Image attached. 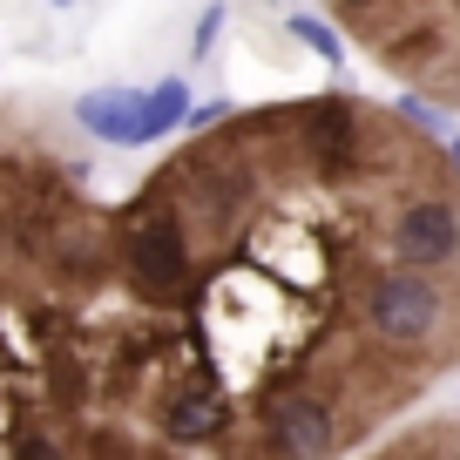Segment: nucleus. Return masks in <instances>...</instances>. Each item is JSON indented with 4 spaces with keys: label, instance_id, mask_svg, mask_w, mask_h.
<instances>
[{
    "label": "nucleus",
    "instance_id": "4",
    "mask_svg": "<svg viewBox=\"0 0 460 460\" xmlns=\"http://www.w3.org/2000/svg\"><path fill=\"white\" fill-rule=\"evenodd\" d=\"M285 28H291V41L318 48V61H332V68H345V34L332 28V21H312V14H291Z\"/></svg>",
    "mask_w": 460,
    "mask_h": 460
},
{
    "label": "nucleus",
    "instance_id": "5",
    "mask_svg": "<svg viewBox=\"0 0 460 460\" xmlns=\"http://www.w3.org/2000/svg\"><path fill=\"white\" fill-rule=\"evenodd\" d=\"M217 34H224V0H210V7L197 14V34H190V61H210Z\"/></svg>",
    "mask_w": 460,
    "mask_h": 460
},
{
    "label": "nucleus",
    "instance_id": "1",
    "mask_svg": "<svg viewBox=\"0 0 460 460\" xmlns=\"http://www.w3.org/2000/svg\"><path fill=\"white\" fill-rule=\"evenodd\" d=\"M460 366V163L406 109H230L109 197L0 136V460H345Z\"/></svg>",
    "mask_w": 460,
    "mask_h": 460
},
{
    "label": "nucleus",
    "instance_id": "2",
    "mask_svg": "<svg viewBox=\"0 0 460 460\" xmlns=\"http://www.w3.org/2000/svg\"><path fill=\"white\" fill-rule=\"evenodd\" d=\"M75 122L109 149H149L163 136L149 115V88H88V95H75Z\"/></svg>",
    "mask_w": 460,
    "mask_h": 460
},
{
    "label": "nucleus",
    "instance_id": "7",
    "mask_svg": "<svg viewBox=\"0 0 460 460\" xmlns=\"http://www.w3.org/2000/svg\"><path fill=\"white\" fill-rule=\"evenodd\" d=\"M55 7H75V0H55Z\"/></svg>",
    "mask_w": 460,
    "mask_h": 460
},
{
    "label": "nucleus",
    "instance_id": "3",
    "mask_svg": "<svg viewBox=\"0 0 460 460\" xmlns=\"http://www.w3.org/2000/svg\"><path fill=\"white\" fill-rule=\"evenodd\" d=\"M366 460H460V413L420 420V427H406V433H393V440H379Z\"/></svg>",
    "mask_w": 460,
    "mask_h": 460
},
{
    "label": "nucleus",
    "instance_id": "6",
    "mask_svg": "<svg viewBox=\"0 0 460 460\" xmlns=\"http://www.w3.org/2000/svg\"><path fill=\"white\" fill-rule=\"evenodd\" d=\"M447 149H454V163H460V136H447Z\"/></svg>",
    "mask_w": 460,
    "mask_h": 460
}]
</instances>
